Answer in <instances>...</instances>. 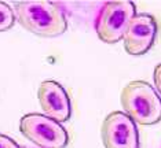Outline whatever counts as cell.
Wrapping results in <instances>:
<instances>
[{"instance_id": "obj_8", "label": "cell", "mask_w": 161, "mask_h": 148, "mask_svg": "<svg viewBox=\"0 0 161 148\" xmlns=\"http://www.w3.org/2000/svg\"><path fill=\"white\" fill-rule=\"evenodd\" d=\"M14 22H15V17L13 8L6 3L0 2V32L8 30L10 28H13Z\"/></svg>"}, {"instance_id": "obj_2", "label": "cell", "mask_w": 161, "mask_h": 148, "mask_svg": "<svg viewBox=\"0 0 161 148\" xmlns=\"http://www.w3.org/2000/svg\"><path fill=\"white\" fill-rule=\"evenodd\" d=\"M120 102L127 114L139 125H154L161 121V97L146 81H131L123 88Z\"/></svg>"}, {"instance_id": "obj_10", "label": "cell", "mask_w": 161, "mask_h": 148, "mask_svg": "<svg viewBox=\"0 0 161 148\" xmlns=\"http://www.w3.org/2000/svg\"><path fill=\"white\" fill-rule=\"evenodd\" d=\"M153 78H154V85H156L157 92L161 95V63L156 66L154 74H153Z\"/></svg>"}, {"instance_id": "obj_3", "label": "cell", "mask_w": 161, "mask_h": 148, "mask_svg": "<svg viewBox=\"0 0 161 148\" xmlns=\"http://www.w3.org/2000/svg\"><path fill=\"white\" fill-rule=\"evenodd\" d=\"M21 133L40 148H65L69 136L59 122L43 114H26L19 121Z\"/></svg>"}, {"instance_id": "obj_1", "label": "cell", "mask_w": 161, "mask_h": 148, "mask_svg": "<svg viewBox=\"0 0 161 148\" xmlns=\"http://www.w3.org/2000/svg\"><path fill=\"white\" fill-rule=\"evenodd\" d=\"M14 17L28 32L57 37L66 32L68 21L62 7L48 0H28L14 4Z\"/></svg>"}, {"instance_id": "obj_5", "label": "cell", "mask_w": 161, "mask_h": 148, "mask_svg": "<svg viewBox=\"0 0 161 148\" xmlns=\"http://www.w3.org/2000/svg\"><path fill=\"white\" fill-rule=\"evenodd\" d=\"M101 137L105 148H139L136 125L121 111H113L103 120Z\"/></svg>"}, {"instance_id": "obj_9", "label": "cell", "mask_w": 161, "mask_h": 148, "mask_svg": "<svg viewBox=\"0 0 161 148\" xmlns=\"http://www.w3.org/2000/svg\"><path fill=\"white\" fill-rule=\"evenodd\" d=\"M0 148H21V147L13 139H10L8 136H4L0 133Z\"/></svg>"}, {"instance_id": "obj_6", "label": "cell", "mask_w": 161, "mask_h": 148, "mask_svg": "<svg viewBox=\"0 0 161 148\" xmlns=\"http://www.w3.org/2000/svg\"><path fill=\"white\" fill-rule=\"evenodd\" d=\"M157 22L149 14H136L127 25L123 36L124 48L130 55H143L154 44Z\"/></svg>"}, {"instance_id": "obj_4", "label": "cell", "mask_w": 161, "mask_h": 148, "mask_svg": "<svg viewBox=\"0 0 161 148\" xmlns=\"http://www.w3.org/2000/svg\"><path fill=\"white\" fill-rule=\"evenodd\" d=\"M136 15L135 4L128 0L108 2L97 18L95 30L101 41L114 44L123 40L124 32L130 21Z\"/></svg>"}, {"instance_id": "obj_7", "label": "cell", "mask_w": 161, "mask_h": 148, "mask_svg": "<svg viewBox=\"0 0 161 148\" xmlns=\"http://www.w3.org/2000/svg\"><path fill=\"white\" fill-rule=\"evenodd\" d=\"M37 99L46 117L57 122H65L70 118V99L59 82L43 81L37 89Z\"/></svg>"}]
</instances>
